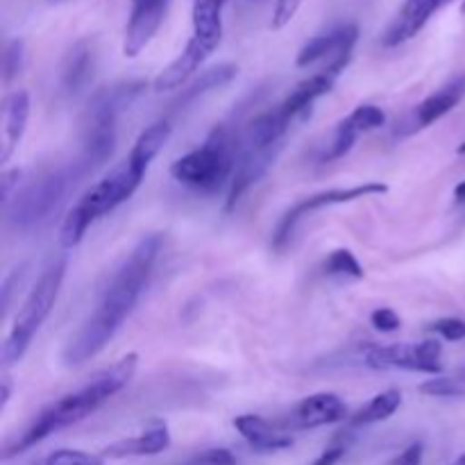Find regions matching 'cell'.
I'll return each mask as SVG.
<instances>
[{
	"label": "cell",
	"mask_w": 465,
	"mask_h": 465,
	"mask_svg": "<svg viewBox=\"0 0 465 465\" xmlns=\"http://www.w3.org/2000/svg\"><path fill=\"white\" fill-rule=\"evenodd\" d=\"M162 234H145L114 268L107 286L95 302V309L64 350L66 366H82L94 359L121 330L148 284L150 272L162 250Z\"/></svg>",
	"instance_id": "cell-1"
},
{
	"label": "cell",
	"mask_w": 465,
	"mask_h": 465,
	"mask_svg": "<svg viewBox=\"0 0 465 465\" xmlns=\"http://www.w3.org/2000/svg\"><path fill=\"white\" fill-rule=\"evenodd\" d=\"M136 368H139V354L130 352L127 357H123L121 361L114 363L112 368L94 375V380H91L89 384L73 391V393H66L64 398L54 400L53 404H48V407L32 420V425L27 427L14 443H9L7 448H5V461L16 457V454L27 452V450L35 448L36 443L45 440L48 436L57 434V431L66 430V427L75 425V422L84 420L91 413L98 411L104 402H109L114 395L121 393V391L130 384Z\"/></svg>",
	"instance_id": "cell-2"
},
{
	"label": "cell",
	"mask_w": 465,
	"mask_h": 465,
	"mask_svg": "<svg viewBox=\"0 0 465 465\" xmlns=\"http://www.w3.org/2000/svg\"><path fill=\"white\" fill-rule=\"evenodd\" d=\"M148 89L143 80H127L98 91L91 98L84 114V132H82V153L68 168L71 182L94 175L100 166L112 159L116 148V121L118 114L130 109Z\"/></svg>",
	"instance_id": "cell-3"
},
{
	"label": "cell",
	"mask_w": 465,
	"mask_h": 465,
	"mask_svg": "<svg viewBox=\"0 0 465 465\" xmlns=\"http://www.w3.org/2000/svg\"><path fill=\"white\" fill-rule=\"evenodd\" d=\"M145 173H148L145 168H141L139 163H134L127 157L125 162L114 166L103 180L95 182L91 189H86L84 195L73 204V209L66 213L62 223L59 241H62L64 248L73 250L75 245H80L91 223L107 216L109 212L121 207L125 200H130L134 191L141 186V182H143Z\"/></svg>",
	"instance_id": "cell-4"
},
{
	"label": "cell",
	"mask_w": 465,
	"mask_h": 465,
	"mask_svg": "<svg viewBox=\"0 0 465 465\" xmlns=\"http://www.w3.org/2000/svg\"><path fill=\"white\" fill-rule=\"evenodd\" d=\"M64 277H66V257L53 259V262L44 268V272H41L39 280H36L35 289L30 291V295H27V300L23 302V307L18 309L12 330H9L7 339H5L3 343L5 366H14V363L21 361L23 354L27 352L32 339H35L36 331L41 330L45 318L50 316L54 302H57Z\"/></svg>",
	"instance_id": "cell-5"
},
{
	"label": "cell",
	"mask_w": 465,
	"mask_h": 465,
	"mask_svg": "<svg viewBox=\"0 0 465 465\" xmlns=\"http://www.w3.org/2000/svg\"><path fill=\"white\" fill-rule=\"evenodd\" d=\"M236 168V143L225 127H216L200 148L191 150L171 166V175L180 184L213 193L232 182Z\"/></svg>",
	"instance_id": "cell-6"
},
{
	"label": "cell",
	"mask_w": 465,
	"mask_h": 465,
	"mask_svg": "<svg viewBox=\"0 0 465 465\" xmlns=\"http://www.w3.org/2000/svg\"><path fill=\"white\" fill-rule=\"evenodd\" d=\"M71 173L68 168H54V171L41 173L39 177L16 191L12 203L5 207L7 223L16 232H30L35 227L44 225L57 204L62 203L64 193L71 186Z\"/></svg>",
	"instance_id": "cell-7"
},
{
	"label": "cell",
	"mask_w": 465,
	"mask_h": 465,
	"mask_svg": "<svg viewBox=\"0 0 465 465\" xmlns=\"http://www.w3.org/2000/svg\"><path fill=\"white\" fill-rule=\"evenodd\" d=\"M443 345L439 341H422L416 345H368L363 366L371 371H409L439 377L443 372Z\"/></svg>",
	"instance_id": "cell-8"
},
{
	"label": "cell",
	"mask_w": 465,
	"mask_h": 465,
	"mask_svg": "<svg viewBox=\"0 0 465 465\" xmlns=\"http://www.w3.org/2000/svg\"><path fill=\"white\" fill-rule=\"evenodd\" d=\"M389 191V186L381 184V182H366V184L359 186H350V189H330V191H321V193H313L309 198H302L300 203H295L289 212L282 216L280 225L275 227L272 232V250H284L286 243L293 236L295 227L300 225L302 218H307L309 213L318 212V209L325 207H334V204H345V203H354V200H363V198H375V195H381Z\"/></svg>",
	"instance_id": "cell-9"
},
{
	"label": "cell",
	"mask_w": 465,
	"mask_h": 465,
	"mask_svg": "<svg viewBox=\"0 0 465 465\" xmlns=\"http://www.w3.org/2000/svg\"><path fill=\"white\" fill-rule=\"evenodd\" d=\"M357 41L359 27L354 23H341V25L331 27L330 32H322V35L309 39L300 48L298 57H295V66L309 68L318 62H327L322 71H330L339 77L341 71L348 66Z\"/></svg>",
	"instance_id": "cell-10"
},
{
	"label": "cell",
	"mask_w": 465,
	"mask_h": 465,
	"mask_svg": "<svg viewBox=\"0 0 465 465\" xmlns=\"http://www.w3.org/2000/svg\"><path fill=\"white\" fill-rule=\"evenodd\" d=\"M348 418V407L336 393H313L293 407V411L282 420L284 431L318 430V427L334 425Z\"/></svg>",
	"instance_id": "cell-11"
},
{
	"label": "cell",
	"mask_w": 465,
	"mask_h": 465,
	"mask_svg": "<svg viewBox=\"0 0 465 465\" xmlns=\"http://www.w3.org/2000/svg\"><path fill=\"white\" fill-rule=\"evenodd\" d=\"M171 0H132L123 39V54L136 57L162 27Z\"/></svg>",
	"instance_id": "cell-12"
},
{
	"label": "cell",
	"mask_w": 465,
	"mask_h": 465,
	"mask_svg": "<svg viewBox=\"0 0 465 465\" xmlns=\"http://www.w3.org/2000/svg\"><path fill=\"white\" fill-rule=\"evenodd\" d=\"M218 48V41L200 39V36H191L186 41L184 50L154 77L153 91L154 94H163V91H177L184 89L186 82L198 73V68L212 57L213 50Z\"/></svg>",
	"instance_id": "cell-13"
},
{
	"label": "cell",
	"mask_w": 465,
	"mask_h": 465,
	"mask_svg": "<svg viewBox=\"0 0 465 465\" xmlns=\"http://www.w3.org/2000/svg\"><path fill=\"white\" fill-rule=\"evenodd\" d=\"M282 145H271V148H245V145H239V157H236V168L234 177L230 182V193H227L225 209L232 212L236 207L241 198H243L245 191L252 189L263 175L272 168L275 159L280 157Z\"/></svg>",
	"instance_id": "cell-14"
},
{
	"label": "cell",
	"mask_w": 465,
	"mask_h": 465,
	"mask_svg": "<svg viewBox=\"0 0 465 465\" xmlns=\"http://www.w3.org/2000/svg\"><path fill=\"white\" fill-rule=\"evenodd\" d=\"M452 0H404L402 7L389 23V27L381 35V45L384 48H398V45L411 41L422 27L430 23L436 12L445 7Z\"/></svg>",
	"instance_id": "cell-15"
},
{
	"label": "cell",
	"mask_w": 465,
	"mask_h": 465,
	"mask_svg": "<svg viewBox=\"0 0 465 465\" xmlns=\"http://www.w3.org/2000/svg\"><path fill=\"white\" fill-rule=\"evenodd\" d=\"M168 445H171V431H168V425L162 420H154L153 427L145 430L143 434L107 445V448L100 452V457H103L104 461H107V459L154 457V454H162L163 450H168Z\"/></svg>",
	"instance_id": "cell-16"
},
{
	"label": "cell",
	"mask_w": 465,
	"mask_h": 465,
	"mask_svg": "<svg viewBox=\"0 0 465 465\" xmlns=\"http://www.w3.org/2000/svg\"><path fill=\"white\" fill-rule=\"evenodd\" d=\"M463 95L465 75H459L418 104L416 112H413V130H422V127L434 125L436 121H440L445 114H450L459 103H461Z\"/></svg>",
	"instance_id": "cell-17"
},
{
	"label": "cell",
	"mask_w": 465,
	"mask_h": 465,
	"mask_svg": "<svg viewBox=\"0 0 465 465\" xmlns=\"http://www.w3.org/2000/svg\"><path fill=\"white\" fill-rule=\"evenodd\" d=\"M234 427L259 452H280V450H286L293 445V439L284 430H277L271 422L263 420L262 416L245 413V416L236 418Z\"/></svg>",
	"instance_id": "cell-18"
},
{
	"label": "cell",
	"mask_w": 465,
	"mask_h": 465,
	"mask_svg": "<svg viewBox=\"0 0 465 465\" xmlns=\"http://www.w3.org/2000/svg\"><path fill=\"white\" fill-rule=\"evenodd\" d=\"M291 121H293V118L277 104L275 109L262 114V116H257L250 123L239 145H245V148H271V145H282L284 134L289 132Z\"/></svg>",
	"instance_id": "cell-19"
},
{
	"label": "cell",
	"mask_w": 465,
	"mask_h": 465,
	"mask_svg": "<svg viewBox=\"0 0 465 465\" xmlns=\"http://www.w3.org/2000/svg\"><path fill=\"white\" fill-rule=\"evenodd\" d=\"M95 66V53L94 45L89 41H80L71 48L62 64V91L66 95H75L89 84L91 75H94Z\"/></svg>",
	"instance_id": "cell-20"
},
{
	"label": "cell",
	"mask_w": 465,
	"mask_h": 465,
	"mask_svg": "<svg viewBox=\"0 0 465 465\" xmlns=\"http://www.w3.org/2000/svg\"><path fill=\"white\" fill-rule=\"evenodd\" d=\"M334 82H336L334 73H330V71L316 73V75H312V77H307V80L300 82V84L295 86L289 95H286V100L280 104V107L284 109L291 118L300 116V114L307 112V109L312 107L318 98H322V95L330 94V91L334 89Z\"/></svg>",
	"instance_id": "cell-21"
},
{
	"label": "cell",
	"mask_w": 465,
	"mask_h": 465,
	"mask_svg": "<svg viewBox=\"0 0 465 465\" xmlns=\"http://www.w3.org/2000/svg\"><path fill=\"white\" fill-rule=\"evenodd\" d=\"M236 75H239V66L232 62L218 64V66L207 68V71L200 73V77H195L189 86H184V89H182V95L175 100V104H173V107H177V109L186 107V104L195 103V100L203 98V95H207V94H212V91L221 89V86L230 84Z\"/></svg>",
	"instance_id": "cell-22"
},
{
	"label": "cell",
	"mask_w": 465,
	"mask_h": 465,
	"mask_svg": "<svg viewBox=\"0 0 465 465\" xmlns=\"http://www.w3.org/2000/svg\"><path fill=\"white\" fill-rule=\"evenodd\" d=\"M30 121V94L23 89L14 91L5 103V130H7V148L3 153V162L12 157L14 150L21 143Z\"/></svg>",
	"instance_id": "cell-23"
},
{
	"label": "cell",
	"mask_w": 465,
	"mask_h": 465,
	"mask_svg": "<svg viewBox=\"0 0 465 465\" xmlns=\"http://www.w3.org/2000/svg\"><path fill=\"white\" fill-rule=\"evenodd\" d=\"M171 132H173V127L168 121L153 123V125H148L143 132H141L139 139L134 141V145H132V150L127 157H130L134 163H139L141 168H145V171H148L150 163H153V159L162 153L163 145H166L168 139H171Z\"/></svg>",
	"instance_id": "cell-24"
},
{
	"label": "cell",
	"mask_w": 465,
	"mask_h": 465,
	"mask_svg": "<svg viewBox=\"0 0 465 465\" xmlns=\"http://www.w3.org/2000/svg\"><path fill=\"white\" fill-rule=\"evenodd\" d=\"M227 0H193L191 21H193V35L200 39L218 41L223 39V9Z\"/></svg>",
	"instance_id": "cell-25"
},
{
	"label": "cell",
	"mask_w": 465,
	"mask_h": 465,
	"mask_svg": "<svg viewBox=\"0 0 465 465\" xmlns=\"http://www.w3.org/2000/svg\"><path fill=\"white\" fill-rule=\"evenodd\" d=\"M400 404H402V393H400L398 389L384 391V393L375 395L366 407L359 409V411L350 418V425L366 427V425H375V422L389 420V418L398 411Z\"/></svg>",
	"instance_id": "cell-26"
},
{
	"label": "cell",
	"mask_w": 465,
	"mask_h": 465,
	"mask_svg": "<svg viewBox=\"0 0 465 465\" xmlns=\"http://www.w3.org/2000/svg\"><path fill=\"white\" fill-rule=\"evenodd\" d=\"M418 391L430 398H465V371L461 368L457 375H439L427 380L425 384L418 386Z\"/></svg>",
	"instance_id": "cell-27"
},
{
	"label": "cell",
	"mask_w": 465,
	"mask_h": 465,
	"mask_svg": "<svg viewBox=\"0 0 465 465\" xmlns=\"http://www.w3.org/2000/svg\"><path fill=\"white\" fill-rule=\"evenodd\" d=\"M357 139H359V130L348 121V118H343V121L336 125L334 136H331L330 145H327V150L322 153L321 159L322 162H336V159L345 157V154L352 150V145L357 143Z\"/></svg>",
	"instance_id": "cell-28"
},
{
	"label": "cell",
	"mask_w": 465,
	"mask_h": 465,
	"mask_svg": "<svg viewBox=\"0 0 465 465\" xmlns=\"http://www.w3.org/2000/svg\"><path fill=\"white\" fill-rule=\"evenodd\" d=\"M322 268H325V272L330 277H352V280H363V275H366V271H363V266L359 263V259L345 248L334 250V252L325 259V266Z\"/></svg>",
	"instance_id": "cell-29"
},
{
	"label": "cell",
	"mask_w": 465,
	"mask_h": 465,
	"mask_svg": "<svg viewBox=\"0 0 465 465\" xmlns=\"http://www.w3.org/2000/svg\"><path fill=\"white\" fill-rule=\"evenodd\" d=\"M39 465H104L100 454L84 452V450H54L53 454L44 459Z\"/></svg>",
	"instance_id": "cell-30"
},
{
	"label": "cell",
	"mask_w": 465,
	"mask_h": 465,
	"mask_svg": "<svg viewBox=\"0 0 465 465\" xmlns=\"http://www.w3.org/2000/svg\"><path fill=\"white\" fill-rule=\"evenodd\" d=\"M23 64H25V45H23L21 39H12L5 48L3 57V80L5 84H12L23 71Z\"/></svg>",
	"instance_id": "cell-31"
},
{
	"label": "cell",
	"mask_w": 465,
	"mask_h": 465,
	"mask_svg": "<svg viewBox=\"0 0 465 465\" xmlns=\"http://www.w3.org/2000/svg\"><path fill=\"white\" fill-rule=\"evenodd\" d=\"M348 121L352 123V125L359 130V134H361V132L380 130V127L386 123V114L381 112L380 107H375V104H361V107H357L352 114H350Z\"/></svg>",
	"instance_id": "cell-32"
},
{
	"label": "cell",
	"mask_w": 465,
	"mask_h": 465,
	"mask_svg": "<svg viewBox=\"0 0 465 465\" xmlns=\"http://www.w3.org/2000/svg\"><path fill=\"white\" fill-rule=\"evenodd\" d=\"M430 330L443 336L445 341H452V343L465 339V321L461 318H440V321L431 322Z\"/></svg>",
	"instance_id": "cell-33"
},
{
	"label": "cell",
	"mask_w": 465,
	"mask_h": 465,
	"mask_svg": "<svg viewBox=\"0 0 465 465\" xmlns=\"http://www.w3.org/2000/svg\"><path fill=\"white\" fill-rule=\"evenodd\" d=\"M186 465H236V457L225 448H212L195 454L193 459L186 461Z\"/></svg>",
	"instance_id": "cell-34"
},
{
	"label": "cell",
	"mask_w": 465,
	"mask_h": 465,
	"mask_svg": "<svg viewBox=\"0 0 465 465\" xmlns=\"http://www.w3.org/2000/svg\"><path fill=\"white\" fill-rule=\"evenodd\" d=\"M302 0H275V9H272V30H282V27L289 25L291 21L298 14Z\"/></svg>",
	"instance_id": "cell-35"
},
{
	"label": "cell",
	"mask_w": 465,
	"mask_h": 465,
	"mask_svg": "<svg viewBox=\"0 0 465 465\" xmlns=\"http://www.w3.org/2000/svg\"><path fill=\"white\" fill-rule=\"evenodd\" d=\"M371 322H372V327H375V330L386 331V334H391V331H398L400 327H402V321H400L398 313H395L393 309H386V307L372 312Z\"/></svg>",
	"instance_id": "cell-36"
},
{
	"label": "cell",
	"mask_w": 465,
	"mask_h": 465,
	"mask_svg": "<svg viewBox=\"0 0 465 465\" xmlns=\"http://www.w3.org/2000/svg\"><path fill=\"white\" fill-rule=\"evenodd\" d=\"M422 457H425V445L416 440V443L407 445L389 465H422Z\"/></svg>",
	"instance_id": "cell-37"
},
{
	"label": "cell",
	"mask_w": 465,
	"mask_h": 465,
	"mask_svg": "<svg viewBox=\"0 0 465 465\" xmlns=\"http://www.w3.org/2000/svg\"><path fill=\"white\" fill-rule=\"evenodd\" d=\"M345 452H348V443L343 439H336L312 465H336L345 457Z\"/></svg>",
	"instance_id": "cell-38"
},
{
	"label": "cell",
	"mask_w": 465,
	"mask_h": 465,
	"mask_svg": "<svg viewBox=\"0 0 465 465\" xmlns=\"http://www.w3.org/2000/svg\"><path fill=\"white\" fill-rule=\"evenodd\" d=\"M21 168H12V171L3 173V180H0V193H3V204L7 207L12 203V189L18 186V180H21Z\"/></svg>",
	"instance_id": "cell-39"
},
{
	"label": "cell",
	"mask_w": 465,
	"mask_h": 465,
	"mask_svg": "<svg viewBox=\"0 0 465 465\" xmlns=\"http://www.w3.org/2000/svg\"><path fill=\"white\" fill-rule=\"evenodd\" d=\"M9 398H12V389H9V381L5 380L3 386H0V411H3V409L7 407Z\"/></svg>",
	"instance_id": "cell-40"
},
{
	"label": "cell",
	"mask_w": 465,
	"mask_h": 465,
	"mask_svg": "<svg viewBox=\"0 0 465 465\" xmlns=\"http://www.w3.org/2000/svg\"><path fill=\"white\" fill-rule=\"evenodd\" d=\"M454 198H457V203H465V180L454 186Z\"/></svg>",
	"instance_id": "cell-41"
},
{
	"label": "cell",
	"mask_w": 465,
	"mask_h": 465,
	"mask_svg": "<svg viewBox=\"0 0 465 465\" xmlns=\"http://www.w3.org/2000/svg\"><path fill=\"white\" fill-rule=\"evenodd\" d=\"M452 465H465V452H463V454H461V457H459V459H457V461H454Z\"/></svg>",
	"instance_id": "cell-42"
},
{
	"label": "cell",
	"mask_w": 465,
	"mask_h": 465,
	"mask_svg": "<svg viewBox=\"0 0 465 465\" xmlns=\"http://www.w3.org/2000/svg\"><path fill=\"white\" fill-rule=\"evenodd\" d=\"M50 5H59V3H66V0H48Z\"/></svg>",
	"instance_id": "cell-43"
},
{
	"label": "cell",
	"mask_w": 465,
	"mask_h": 465,
	"mask_svg": "<svg viewBox=\"0 0 465 465\" xmlns=\"http://www.w3.org/2000/svg\"><path fill=\"white\" fill-rule=\"evenodd\" d=\"M459 154H465V143L459 145Z\"/></svg>",
	"instance_id": "cell-44"
},
{
	"label": "cell",
	"mask_w": 465,
	"mask_h": 465,
	"mask_svg": "<svg viewBox=\"0 0 465 465\" xmlns=\"http://www.w3.org/2000/svg\"><path fill=\"white\" fill-rule=\"evenodd\" d=\"M461 12L465 14V0H463V5H461Z\"/></svg>",
	"instance_id": "cell-45"
},
{
	"label": "cell",
	"mask_w": 465,
	"mask_h": 465,
	"mask_svg": "<svg viewBox=\"0 0 465 465\" xmlns=\"http://www.w3.org/2000/svg\"><path fill=\"white\" fill-rule=\"evenodd\" d=\"M463 371H465V366H463Z\"/></svg>",
	"instance_id": "cell-46"
}]
</instances>
